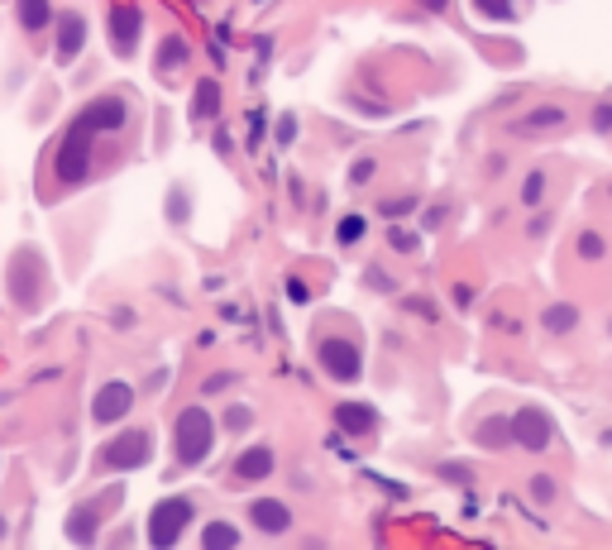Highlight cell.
I'll list each match as a JSON object with an SVG mask.
<instances>
[{
	"label": "cell",
	"mask_w": 612,
	"mask_h": 550,
	"mask_svg": "<svg viewBox=\"0 0 612 550\" xmlns=\"http://www.w3.org/2000/svg\"><path fill=\"white\" fill-rule=\"evenodd\" d=\"M603 254H608V244H603V235H598V230L579 235V259H603Z\"/></svg>",
	"instance_id": "484cf974"
},
{
	"label": "cell",
	"mask_w": 612,
	"mask_h": 550,
	"mask_svg": "<svg viewBox=\"0 0 612 550\" xmlns=\"http://www.w3.org/2000/svg\"><path fill=\"white\" fill-rule=\"evenodd\" d=\"M149 460H153V431H144V426L120 431V436H110L96 450V469H106V474H130V469H144Z\"/></svg>",
	"instance_id": "277c9868"
},
{
	"label": "cell",
	"mask_w": 612,
	"mask_h": 550,
	"mask_svg": "<svg viewBox=\"0 0 612 550\" xmlns=\"http://www.w3.org/2000/svg\"><path fill=\"white\" fill-rule=\"evenodd\" d=\"M48 29H53V58H58V67H72L82 58V48H87V34H91L87 15L82 10H58Z\"/></svg>",
	"instance_id": "52a82bcc"
},
{
	"label": "cell",
	"mask_w": 612,
	"mask_h": 550,
	"mask_svg": "<svg viewBox=\"0 0 612 550\" xmlns=\"http://www.w3.org/2000/svg\"><path fill=\"white\" fill-rule=\"evenodd\" d=\"M15 24H20L24 34H44L48 24H53V5L48 0H15Z\"/></svg>",
	"instance_id": "5bb4252c"
},
{
	"label": "cell",
	"mask_w": 612,
	"mask_h": 550,
	"mask_svg": "<svg viewBox=\"0 0 612 550\" xmlns=\"http://www.w3.org/2000/svg\"><path fill=\"white\" fill-rule=\"evenodd\" d=\"M244 536L240 527H230V522H206V531H201V546L216 550V546H240Z\"/></svg>",
	"instance_id": "d6986e66"
},
{
	"label": "cell",
	"mask_w": 612,
	"mask_h": 550,
	"mask_svg": "<svg viewBox=\"0 0 612 550\" xmlns=\"http://www.w3.org/2000/svg\"><path fill=\"white\" fill-rule=\"evenodd\" d=\"M278 139H283V144H292V139H297V120H292V115H283V120H278Z\"/></svg>",
	"instance_id": "f1b7e54d"
},
{
	"label": "cell",
	"mask_w": 612,
	"mask_h": 550,
	"mask_svg": "<svg viewBox=\"0 0 612 550\" xmlns=\"http://www.w3.org/2000/svg\"><path fill=\"white\" fill-rule=\"evenodd\" d=\"M273 469H278V455L268 445H249V450H240V460H235V479L240 484H263V479H273Z\"/></svg>",
	"instance_id": "8fae6325"
},
{
	"label": "cell",
	"mask_w": 612,
	"mask_h": 550,
	"mask_svg": "<svg viewBox=\"0 0 612 550\" xmlns=\"http://www.w3.org/2000/svg\"><path fill=\"white\" fill-rule=\"evenodd\" d=\"M216 450V417L206 407H182L173 421V460L182 469H201Z\"/></svg>",
	"instance_id": "7a4b0ae2"
},
{
	"label": "cell",
	"mask_w": 612,
	"mask_h": 550,
	"mask_svg": "<svg viewBox=\"0 0 612 550\" xmlns=\"http://www.w3.org/2000/svg\"><path fill=\"white\" fill-rule=\"evenodd\" d=\"M421 5H426V10H445L450 0H421Z\"/></svg>",
	"instance_id": "d6a6232c"
},
{
	"label": "cell",
	"mask_w": 612,
	"mask_h": 550,
	"mask_svg": "<svg viewBox=\"0 0 612 550\" xmlns=\"http://www.w3.org/2000/svg\"><path fill=\"white\" fill-rule=\"evenodd\" d=\"M541 321H546L550 335H569V330L579 326V311L569 307V302H560V307H546V316H541Z\"/></svg>",
	"instance_id": "44dd1931"
},
{
	"label": "cell",
	"mask_w": 612,
	"mask_h": 550,
	"mask_svg": "<svg viewBox=\"0 0 612 550\" xmlns=\"http://www.w3.org/2000/svg\"><path fill=\"white\" fill-rule=\"evenodd\" d=\"M130 412H134V388L125 383V378L101 383L96 397H91V421H96V426H115V421H125Z\"/></svg>",
	"instance_id": "ba28073f"
},
{
	"label": "cell",
	"mask_w": 612,
	"mask_h": 550,
	"mask_svg": "<svg viewBox=\"0 0 612 550\" xmlns=\"http://www.w3.org/2000/svg\"><path fill=\"white\" fill-rule=\"evenodd\" d=\"M569 115H565V106H541V110H531V115H522L512 130L517 134H546V130H560Z\"/></svg>",
	"instance_id": "2e32d148"
},
{
	"label": "cell",
	"mask_w": 612,
	"mask_h": 550,
	"mask_svg": "<svg viewBox=\"0 0 612 550\" xmlns=\"http://www.w3.org/2000/svg\"><path fill=\"white\" fill-rule=\"evenodd\" d=\"M474 445H479V450H493V455H498V450H507V445H512L507 417H483L479 426H474Z\"/></svg>",
	"instance_id": "9a60e30c"
},
{
	"label": "cell",
	"mask_w": 612,
	"mask_h": 550,
	"mask_svg": "<svg viewBox=\"0 0 612 550\" xmlns=\"http://www.w3.org/2000/svg\"><path fill=\"white\" fill-rule=\"evenodd\" d=\"M249 426H254V412H249L244 402H235V407L225 412V431H235V436H240V431H249Z\"/></svg>",
	"instance_id": "d4e9b609"
},
{
	"label": "cell",
	"mask_w": 612,
	"mask_h": 550,
	"mask_svg": "<svg viewBox=\"0 0 612 550\" xmlns=\"http://www.w3.org/2000/svg\"><path fill=\"white\" fill-rule=\"evenodd\" d=\"M335 426L345 431V436H369L373 426H378V412H373L369 402H335Z\"/></svg>",
	"instance_id": "7c38bea8"
},
{
	"label": "cell",
	"mask_w": 612,
	"mask_h": 550,
	"mask_svg": "<svg viewBox=\"0 0 612 550\" xmlns=\"http://www.w3.org/2000/svg\"><path fill=\"white\" fill-rule=\"evenodd\" d=\"M388 244H393V254H416V249H421V240H416L412 230H393Z\"/></svg>",
	"instance_id": "4316f807"
},
{
	"label": "cell",
	"mask_w": 612,
	"mask_h": 550,
	"mask_svg": "<svg viewBox=\"0 0 612 550\" xmlns=\"http://www.w3.org/2000/svg\"><path fill=\"white\" fill-rule=\"evenodd\" d=\"M316 369L330 383H359L364 378V345L354 335H321L316 340Z\"/></svg>",
	"instance_id": "3957f363"
},
{
	"label": "cell",
	"mask_w": 612,
	"mask_h": 550,
	"mask_svg": "<svg viewBox=\"0 0 612 550\" xmlns=\"http://www.w3.org/2000/svg\"><path fill=\"white\" fill-rule=\"evenodd\" d=\"M244 512H249V527L263 531V536H283L292 527V507L283 498H254Z\"/></svg>",
	"instance_id": "30bf717a"
},
{
	"label": "cell",
	"mask_w": 612,
	"mask_h": 550,
	"mask_svg": "<svg viewBox=\"0 0 612 550\" xmlns=\"http://www.w3.org/2000/svg\"><path fill=\"white\" fill-rule=\"evenodd\" d=\"M546 187H550L546 168H536V173L526 177V182H522V206H526V211H536V206H541V197H546Z\"/></svg>",
	"instance_id": "7402d4cb"
},
{
	"label": "cell",
	"mask_w": 612,
	"mask_h": 550,
	"mask_svg": "<svg viewBox=\"0 0 612 550\" xmlns=\"http://www.w3.org/2000/svg\"><path fill=\"white\" fill-rule=\"evenodd\" d=\"M364 235H369V220H364V216H345L340 225H335V240H340V244H359Z\"/></svg>",
	"instance_id": "603a6c76"
},
{
	"label": "cell",
	"mask_w": 612,
	"mask_h": 550,
	"mask_svg": "<svg viewBox=\"0 0 612 550\" xmlns=\"http://www.w3.org/2000/svg\"><path fill=\"white\" fill-rule=\"evenodd\" d=\"M106 34H110V48L120 58H134V48L144 39V10L139 5H115L106 15Z\"/></svg>",
	"instance_id": "9c48e42d"
},
{
	"label": "cell",
	"mask_w": 612,
	"mask_h": 550,
	"mask_svg": "<svg viewBox=\"0 0 612 550\" xmlns=\"http://www.w3.org/2000/svg\"><path fill=\"white\" fill-rule=\"evenodd\" d=\"M531 498H536L541 507H550L555 498H560V484H555L550 474H536V479H531Z\"/></svg>",
	"instance_id": "cb8c5ba5"
},
{
	"label": "cell",
	"mask_w": 612,
	"mask_h": 550,
	"mask_svg": "<svg viewBox=\"0 0 612 550\" xmlns=\"http://www.w3.org/2000/svg\"><path fill=\"white\" fill-rule=\"evenodd\" d=\"M67 536H72L77 546H91V541L101 536V507L96 503L72 507V517H67Z\"/></svg>",
	"instance_id": "4fadbf2b"
},
{
	"label": "cell",
	"mask_w": 612,
	"mask_h": 550,
	"mask_svg": "<svg viewBox=\"0 0 612 550\" xmlns=\"http://www.w3.org/2000/svg\"><path fill=\"white\" fill-rule=\"evenodd\" d=\"M187 58H192V53H187V39H182V34H168V39L158 44V77H173V72H182V67H187Z\"/></svg>",
	"instance_id": "e0dca14e"
},
{
	"label": "cell",
	"mask_w": 612,
	"mask_h": 550,
	"mask_svg": "<svg viewBox=\"0 0 612 550\" xmlns=\"http://www.w3.org/2000/svg\"><path fill=\"white\" fill-rule=\"evenodd\" d=\"M507 431H512V445L526 450V455H546L550 445H555V417H550L546 407H536V402L517 407L507 417Z\"/></svg>",
	"instance_id": "5b68a950"
},
{
	"label": "cell",
	"mask_w": 612,
	"mask_h": 550,
	"mask_svg": "<svg viewBox=\"0 0 612 550\" xmlns=\"http://www.w3.org/2000/svg\"><path fill=\"white\" fill-rule=\"evenodd\" d=\"M192 517H197V503H192V498H163V503H153L149 546H158V550L177 546V541L187 536V527H192Z\"/></svg>",
	"instance_id": "8992f818"
},
{
	"label": "cell",
	"mask_w": 612,
	"mask_h": 550,
	"mask_svg": "<svg viewBox=\"0 0 612 550\" xmlns=\"http://www.w3.org/2000/svg\"><path fill=\"white\" fill-rule=\"evenodd\" d=\"M440 474H445V479H450V484H464V479H469V474H464V464H445V469H440Z\"/></svg>",
	"instance_id": "4dcf8cb0"
},
{
	"label": "cell",
	"mask_w": 612,
	"mask_h": 550,
	"mask_svg": "<svg viewBox=\"0 0 612 550\" xmlns=\"http://www.w3.org/2000/svg\"><path fill=\"white\" fill-rule=\"evenodd\" d=\"M230 383H240L235 374H216V378H206V393H220V388H230Z\"/></svg>",
	"instance_id": "f546056e"
},
{
	"label": "cell",
	"mask_w": 612,
	"mask_h": 550,
	"mask_svg": "<svg viewBox=\"0 0 612 550\" xmlns=\"http://www.w3.org/2000/svg\"><path fill=\"white\" fill-rule=\"evenodd\" d=\"M216 110H220V87H216V82H201L197 101H192V120H197V125H206Z\"/></svg>",
	"instance_id": "ac0fdd59"
},
{
	"label": "cell",
	"mask_w": 612,
	"mask_h": 550,
	"mask_svg": "<svg viewBox=\"0 0 612 550\" xmlns=\"http://www.w3.org/2000/svg\"><path fill=\"white\" fill-rule=\"evenodd\" d=\"M469 5H474V15L488 24H503L517 15V0H469Z\"/></svg>",
	"instance_id": "ffe728a7"
},
{
	"label": "cell",
	"mask_w": 612,
	"mask_h": 550,
	"mask_svg": "<svg viewBox=\"0 0 612 550\" xmlns=\"http://www.w3.org/2000/svg\"><path fill=\"white\" fill-rule=\"evenodd\" d=\"M369 177H373V163H369V158H364V163H354V182H369Z\"/></svg>",
	"instance_id": "1f68e13d"
},
{
	"label": "cell",
	"mask_w": 612,
	"mask_h": 550,
	"mask_svg": "<svg viewBox=\"0 0 612 550\" xmlns=\"http://www.w3.org/2000/svg\"><path fill=\"white\" fill-rule=\"evenodd\" d=\"M96 139H101V125H96V115L82 106V110H77V120L67 125L58 154H53V177H58V187H77V182H87Z\"/></svg>",
	"instance_id": "6da1fadb"
},
{
	"label": "cell",
	"mask_w": 612,
	"mask_h": 550,
	"mask_svg": "<svg viewBox=\"0 0 612 550\" xmlns=\"http://www.w3.org/2000/svg\"><path fill=\"white\" fill-rule=\"evenodd\" d=\"M589 125H593V130H598V134H608V130H612V106H608V101H603V106H593Z\"/></svg>",
	"instance_id": "83f0119b"
}]
</instances>
